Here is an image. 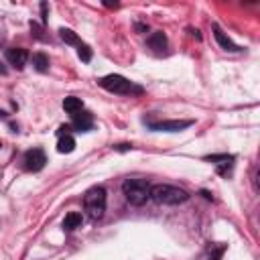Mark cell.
Returning <instances> with one entry per match:
<instances>
[{
	"mask_svg": "<svg viewBox=\"0 0 260 260\" xmlns=\"http://www.w3.org/2000/svg\"><path fill=\"white\" fill-rule=\"evenodd\" d=\"M150 199H155L161 205H179L189 199V193L175 185H153L150 187Z\"/></svg>",
	"mask_w": 260,
	"mask_h": 260,
	"instance_id": "6da1fadb",
	"label": "cell"
},
{
	"mask_svg": "<svg viewBox=\"0 0 260 260\" xmlns=\"http://www.w3.org/2000/svg\"><path fill=\"white\" fill-rule=\"evenodd\" d=\"M122 193L130 205H144L150 199V185L144 179H126L122 183Z\"/></svg>",
	"mask_w": 260,
	"mask_h": 260,
	"instance_id": "7a4b0ae2",
	"label": "cell"
},
{
	"mask_svg": "<svg viewBox=\"0 0 260 260\" xmlns=\"http://www.w3.org/2000/svg\"><path fill=\"white\" fill-rule=\"evenodd\" d=\"M83 207L92 220H102L106 213V189L104 187H92L83 195Z\"/></svg>",
	"mask_w": 260,
	"mask_h": 260,
	"instance_id": "3957f363",
	"label": "cell"
},
{
	"mask_svg": "<svg viewBox=\"0 0 260 260\" xmlns=\"http://www.w3.org/2000/svg\"><path fill=\"white\" fill-rule=\"evenodd\" d=\"M98 83L110 94H140L142 92V88H138V85H134L130 79H126L124 75H118V73L106 75Z\"/></svg>",
	"mask_w": 260,
	"mask_h": 260,
	"instance_id": "277c9868",
	"label": "cell"
},
{
	"mask_svg": "<svg viewBox=\"0 0 260 260\" xmlns=\"http://www.w3.org/2000/svg\"><path fill=\"white\" fill-rule=\"evenodd\" d=\"M23 163H25V169H27V171L37 173V171H41L43 167H45L47 157H45V153H43L41 148H31V150H27V153H25Z\"/></svg>",
	"mask_w": 260,
	"mask_h": 260,
	"instance_id": "5b68a950",
	"label": "cell"
},
{
	"mask_svg": "<svg viewBox=\"0 0 260 260\" xmlns=\"http://www.w3.org/2000/svg\"><path fill=\"white\" fill-rule=\"evenodd\" d=\"M150 130L157 132H179L183 128H189L193 120H165V122H146Z\"/></svg>",
	"mask_w": 260,
	"mask_h": 260,
	"instance_id": "8992f818",
	"label": "cell"
},
{
	"mask_svg": "<svg viewBox=\"0 0 260 260\" xmlns=\"http://www.w3.org/2000/svg\"><path fill=\"white\" fill-rule=\"evenodd\" d=\"M6 59H8V63L12 65V67L23 69L25 65H27L29 53H27V49H23V47H12V49L6 51Z\"/></svg>",
	"mask_w": 260,
	"mask_h": 260,
	"instance_id": "52a82bcc",
	"label": "cell"
},
{
	"mask_svg": "<svg viewBox=\"0 0 260 260\" xmlns=\"http://www.w3.org/2000/svg\"><path fill=\"white\" fill-rule=\"evenodd\" d=\"M71 118H73V126L79 130V132H88V130L94 128V116L88 110H81V112L73 114Z\"/></svg>",
	"mask_w": 260,
	"mask_h": 260,
	"instance_id": "ba28073f",
	"label": "cell"
},
{
	"mask_svg": "<svg viewBox=\"0 0 260 260\" xmlns=\"http://www.w3.org/2000/svg\"><path fill=\"white\" fill-rule=\"evenodd\" d=\"M213 37H215V41L220 43V47H222V49H226V51H232V53L240 51V47H238V45H236V43H234L230 37H226L218 25H213Z\"/></svg>",
	"mask_w": 260,
	"mask_h": 260,
	"instance_id": "9c48e42d",
	"label": "cell"
},
{
	"mask_svg": "<svg viewBox=\"0 0 260 260\" xmlns=\"http://www.w3.org/2000/svg\"><path fill=\"white\" fill-rule=\"evenodd\" d=\"M205 161L220 165V167H218V173H220V175H226V169H232L234 157H232V155H209V157H205Z\"/></svg>",
	"mask_w": 260,
	"mask_h": 260,
	"instance_id": "30bf717a",
	"label": "cell"
},
{
	"mask_svg": "<svg viewBox=\"0 0 260 260\" xmlns=\"http://www.w3.org/2000/svg\"><path fill=\"white\" fill-rule=\"evenodd\" d=\"M146 45L153 51H165L167 49V37H165V33H161V31L153 33L146 39Z\"/></svg>",
	"mask_w": 260,
	"mask_h": 260,
	"instance_id": "8fae6325",
	"label": "cell"
},
{
	"mask_svg": "<svg viewBox=\"0 0 260 260\" xmlns=\"http://www.w3.org/2000/svg\"><path fill=\"white\" fill-rule=\"evenodd\" d=\"M57 150L61 155H69L75 150V138L71 134H63L59 136V142H57Z\"/></svg>",
	"mask_w": 260,
	"mask_h": 260,
	"instance_id": "7c38bea8",
	"label": "cell"
},
{
	"mask_svg": "<svg viewBox=\"0 0 260 260\" xmlns=\"http://www.w3.org/2000/svg\"><path fill=\"white\" fill-rule=\"evenodd\" d=\"M63 110L73 116V114H77V112L83 110V102L79 98H75V96H69V98L63 100Z\"/></svg>",
	"mask_w": 260,
	"mask_h": 260,
	"instance_id": "4fadbf2b",
	"label": "cell"
},
{
	"mask_svg": "<svg viewBox=\"0 0 260 260\" xmlns=\"http://www.w3.org/2000/svg\"><path fill=\"white\" fill-rule=\"evenodd\" d=\"M81 222H83L81 213H77V211H71V213H67V215H65V220H63V228L67 230V232H71V230L79 228V226H81Z\"/></svg>",
	"mask_w": 260,
	"mask_h": 260,
	"instance_id": "5bb4252c",
	"label": "cell"
},
{
	"mask_svg": "<svg viewBox=\"0 0 260 260\" xmlns=\"http://www.w3.org/2000/svg\"><path fill=\"white\" fill-rule=\"evenodd\" d=\"M33 65H35V69L41 71V73H45L49 69V57L45 53H35L33 55Z\"/></svg>",
	"mask_w": 260,
	"mask_h": 260,
	"instance_id": "9a60e30c",
	"label": "cell"
},
{
	"mask_svg": "<svg viewBox=\"0 0 260 260\" xmlns=\"http://www.w3.org/2000/svg\"><path fill=\"white\" fill-rule=\"evenodd\" d=\"M59 37L65 41V43H67V45H81V41H79V37L71 31V29H59Z\"/></svg>",
	"mask_w": 260,
	"mask_h": 260,
	"instance_id": "2e32d148",
	"label": "cell"
},
{
	"mask_svg": "<svg viewBox=\"0 0 260 260\" xmlns=\"http://www.w3.org/2000/svg\"><path fill=\"white\" fill-rule=\"evenodd\" d=\"M224 252H226V244H220V246H215V244H211V246L207 248V254H209V260H220Z\"/></svg>",
	"mask_w": 260,
	"mask_h": 260,
	"instance_id": "e0dca14e",
	"label": "cell"
},
{
	"mask_svg": "<svg viewBox=\"0 0 260 260\" xmlns=\"http://www.w3.org/2000/svg\"><path fill=\"white\" fill-rule=\"evenodd\" d=\"M77 57H79L83 63H90V61H92V49L85 45V43H81V45L77 47Z\"/></svg>",
	"mask_w": 260,
	"mask_h": 260,
	"instance_id": "ac0fdd59",
	"label": "cell"
},
{
	"mask_svg": "<svg viewBox=\"0 0 260 260\" xmlns=\"http://www.w3.org/2000/svg\"><path fill=\"white\" fill-rule=\"evenodd\" d=\"M29 27H31V31H33V35H35L37 39H43V27H41L39 23H35V20H31V23H29Z\"/></svg>",
	"mask_w": 260,
	"mask_h": 260,
	"instance_id": "d6986e66",
	"label": "cell"
},
{
	"mask_svg": "<svg viewBox=\"0 0 260 260\" xmlns=\"http://www.w3.org/2000/svg\"><path fill=\"white\" fill-rule=\"evenodd\" d=\"M47 2H41V16H43V23H47Z\"/></svg>",
	"mask_w": 260,
	"mask_h": 260,
	"instance_id": "ffe728a7",
	"label": "cell"
},
{
	"mask_svg": "<svg viewBox=\"0 0 260 260\" xmlns=\"http://www.w3.org/2000/svg\"><path fill=\"white\" fill-rule=\"evenodd\" d=\"M116 150H128V148H132V144H118V146H114Z\"/></svg>",
	"mask_w": 260,
	"mask_h": 260,
	"instance_id": "44dd1931",
	"label": "cell"
},
{
	"mask_svg": "<svg viewBox=\"0 0 260 260\" xmlns=\"http://www.w3.org/2000/svg\"><path fill=\"white\" fill-rule=\"evenodd\" d=\"M104 6H108V8H116V6H118V2H110V0H106Z\"/></svg>",
	"mask_w": 260,
	"mask_h": 260,
	"instance_id": "7402d4cb",
	"label": "cell"
},
{
	"mask_svg": "<svg viewBox=\"0 0 260 260\" xmlns=\"http://www.w3.org/2000/svg\"><path fill=\"white\" fill-rule=\"evenodd\" d=\"M191 35H193L195 39H201V35H199V31H191Z\"/></svg>",
	"mask_w": 260,
	"mask_h": 260,
	"instance_id": "603a6c76",
	"label": "cell"
},
{
	"mask_svg": "<svg viewBox=\"0 0 260 260\" xmlns=\"http://www.w3.org/2000/svg\"><path fill=\"white\" fill-rule=\"evenodd\" d=\"M0 73H6V69L2 67V63H0Z\"/></svg>",
	"mask_w": 260,
	"mask_h": 260,
	"instance_id": "cb8c5ba5",
	"label": "cell"
},
{
	"mask_svg": "<svg viewBox=\"0 0 260 260\" xmlns=\"http://www.w3.org/2000/svg\"><path fill=\"white\" fill-rule=\"evenodd\" d=\"M0 116H6V114H4V112H2V110H0Z\"/></svg>",
	"mask_w": 260,
	"mask_h": 260,
	"instance_id": "d4e9b609",
	"label": "cell"
},
{
	"mask_svg": "<svg viewBox=\"0 0 260 260\" xmlns=\"http://www.w3.org/2000/svg\"><path fill=\"white\" fill-rule=\"evenodd\" d=\"M0 146H2V142H0Z\"/></svg>",
	"mask_w": 260,
	"mask_h": 260,
	"instance_id": "484cf974",
	"label": "cell"
}]
</instances>
